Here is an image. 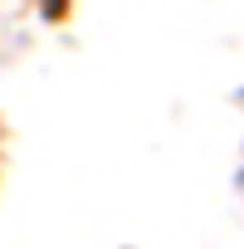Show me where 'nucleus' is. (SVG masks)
I'll use <instances>...</instances> for the list:
<instances>
[]
</instances>
